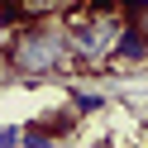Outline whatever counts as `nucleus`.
I'll list each match as a JSON object with an SVG mask.
<instances>
[{
  "label": "nucleus",
  "mask_w": 148,
  "mask_h": 148,
  "mask_svg": "<svg viewBox=\"0 0 148 148\" xmlns=\"http://www.w3.org/2000/svg\"><path fill=\"white\" fill-rule=\"evenodd\" d=\"M0 148H19V129H10V124H0Z\"/></svg>",
  "instance_id": "6"
},
{
  "label": "nucleus",
  "mask_w": 148,
  "mask_h": 148,
  "mask_svg": "<svg viewBox=\"0 0 148 148\" xmlns=\"http://www.w3.org/2000/svg\"><path fill=\"white\" fill-rule=\"evenodd\" d=\"M119 5H124V10H134V5H148V0H119Z\"/></svg>",
  "instance_id": "7"
},
{
  "label": "nucleus",
  "mask_w": 148,
  "mask_h": 148,
  "mask_svg": "<svg viewBox=\"0 0 148 148\" xmlns=\"http://www.w3.org/2000/svg\"><path fill=\"white\" fill-rule=\"evenodd\" d=\"M124 19H129V24H138V29H143V38H148V5H134V10H124Z\"/></svg>",
  "instance_id": "5"
},
{
  "label": "nucleus",
  "mask_w": 148,
  "mask_h": 148,
  "mask_svg": "<svg viewBox=\"0 0 148 148\" xmlns=\"http://www.w3.org/2000/svg\"><path fill=\"white\" fill-rule=\"evenodd\" d=\"M72 110H77V115L100 110V91H72Z\"/></svg>",
  "instance_id": "4"
},
{
  "label": "nucleus",
  "mask_w": 148,
  "mask_h": 148,
  "mask_svg": "<svg viewBox=\"0 0 148 148\" xmlns=\"http://www.w3.org/2000/svg\"><path fill=\"white\" fill-rule=\"evenodd\" d=\"M110 67H124V72H138V67H148V38H143V29L138 24H119L115 29V43H110Z\"/></svg>",
  "instance_id": "2"
},
{
  "label": "nucleus",
  "mask_w": 148,
  "mask_h": 148,
  "mask_svg": "<svg viewBox=\"0 0 148 148\" xmlns=\"http://www.w3.org/2000/svg\"><path fill=\"white\" fill-rule=\"evenodd\" d=\"M72 53H67V29L48 19H34L10 29L5 38V67L14 77H53L58 67H67Z\"/></svg>",
  "instance_id": "1"
},
{
  "label": "nucleus",
  "mask_w": 148,
  "mask_h": 148,
  "mask_svg": "<svg viewBox=\"0 0 148 148\" xmlns=\"http://www.w3.org/2000/svg\"><path fill=\"white\" fill-rule=\"evenodd\" d=\"M19 148H58V134H53L48 124H29V129H19Z\"/></svg>",
  "instance_id": "3"
}]
</instances>
